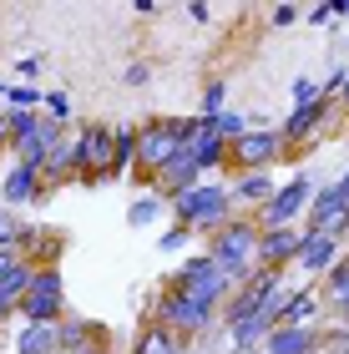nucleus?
Wrapping results in <instances>:
<instances>
[{
  "label": "nucleus",
  "mask_w": 349,
  "mask_h": 354,
  "mask_svg": "<svg viewBox=\"0 0 349 354\" xmlns=\"http://www.w3.org/2000/svg\"><path fill=\"white\" fill-rule=\"evenodd\" d=\"M167 213H172V223H182L193 238H208V233L223 228L228 218H238V207H233L228 177H202L198 187H187V192H178V198H167Z\"/></svg>",
  "instance_id": "obj_1"
},
{
  "label": "nucleus",
  "mask_w": 349,
  "mask_h": 354,
  "mask_svg": "<svg viewBox=\"0 0 349 354\" xmlns=\"http://www.w3.org/2000/svg\"><path fill=\"white\" fill-rule=\"evenodd\" d=\"M208 259L228 273L233 283H243L253 268H258V223H253L248 213H238V218H228L218 233H208Z\"/></svg>",
  "instance_id": "obj_2"
},
{
  "label": "nucleus",
  "mask_w": 349,
  "mask_h": 354,
  "mask_svg": "<svg viewBox=\"0 0 349 354\" xmlns=\"http://www.w3.org/2000/svg\"><path fill=\"white\" fill-rule=\"evenodd\" d=\"M152 324L172 329L187 349H193L202 334H213V329H218V309H213V304H202V299H193V294L162 288V294H157V304H152Z\"/></svg>",
  "instance_id": "obj_3"
},
{
  "label": "nucleus",
  "mask_w": 349,
  "mask_h": 354,
  "mask_svg": "<svg viewBox=\"0 0 349 354\" xmlns=\"http://www.w3.org/2000/svg\"><path fill=\"white\" fill-rule=\"evenodd\" d=\"M167 288H178V294H193V299H202V304H213V309H223V299L233 294L238 283L208 259V253L198 248V253H182V263L167 273Z\"/></svg>",
  "instance_id": "obj_4"
},
{
  "label": "nucleus",
  "mask_w": 349,
  "mask_h": 354,
  "mask_svg": "<svg viewBox=\"0 0 349 354\" xmlns=\"http://www.w3.org/2000/svg\"><path fill=\"white\" fill-rule=\"evenodd\" d=\"M314 177L309 172H294V177H283V183L274 187V198H268L258 213H253V223H258V233L263 228H304V213H309V198H314Z\"/></svg>",
  "instance_id": "obj_5"
},
{
  "label": "nucleus",
  "mask_w": 349,
  "mask_h": 354,
  "mask_svg": "<svg viewBox=\"0 0 349 354\" xmlns=\"http://www.w3.org/2000/svg\"><path fill=\"white\" fill-rule=\"evenodd\" d=\"M15 319L21 324H61L66 319V273L61 268H36L30 288L15 304Z\"/></svg>",
  "instance_id": "obj_6"
},
{
  "label": "nucleus",
  "mask_w": 349,
  "mask_h": 354,
  "mask_svg": "<svg viewBox=\"0 0 349 354\" xmlns=\"http://www.w3.org/2000/svg\"><path fill=\"white\" fill-rule=\"evenodd\" d=\"M279 162H289V152H283V137L279 127H248L238 142H228V177L238 172H274Z\"/></svg>",
  "instance_id": "obj_7"
},
{
  "label": "nucleus",
  "mask_w": 349,
  "mask_h": 354,
  "mask_svg": "<svg viewBox=\"0 0 349 354\" xmlns=\"http://www.w3.org/2000/svg\"><path fill=\"white\" fill-rule=\"evenodd\" d=\"M178 152H182L178 117H147V122L137 127V183L147 187L152 172H162Z\"/></svg>",
  "instance_id": "obj_8"
},
{
  "label": "nucleus",
  "mask_w": 349,
  "mask_h": 354,
  "mask_svg": "<svg viewBox=\"0 0 349 354\" xmlns=\"http://www.w3.org/2000/svg\"><path fill=\"white\" fill-rule=\"evenodd\" d=\"M76 152V183L82 187H106V167H112V122H86L71 137Z\"/></svg>",
  "instance_id": "obj_9"
},
{
  "label": "nucleus",
  "mask_w": 349,
  "mask_h": 354,
  "mask_svg": "<svg viewBox=\"0 0 349 354\" xmlns=\"http://www.w3.org/2000/svg\"><path fill=\"white\" fill-rule=\"evenodd\" d=\"M304 233L329 238V243H344V238H349V203L339 198L334 183H319V187H314L309 213H304Z\"/></svg>",
  "instance_id": "obj_10"
},
{
  "label": "nucleus",
  "mask_w": 349,
  "mask_h": 354,
  "mask_svg": "<svg viewBox=\"0 0 349 354\" xmlns=\"http://www.w3.org/2000/svg\"><path fill=\"white\" fill-rule=\"evenodd\" d=\"M329 111H334V102H324V96H319V102L294 106L283 122H274V127H279V137H283V152H289V162H294V152H304V147H314V142L324 137V127L334 122Z\"/></svg>",
  "instance_id": "obj_11"
},
{
  "label": "nucleus",
  "mask_w": 349,
  "mask_h": 354,
  "mask_svg": "<svg viewBox=\"0 0 349 354\" xmlns=\"http://www.w3.org/2000/svg\"><path fill=\"white\" fill-rule=\"evenodd\" d=\"M304 243V228H263L258 233V268L268 273H289Z\"/></svg>",
  "instance_id": "obj_12"
},
{
  "label": "nucleus",
  "mask_w": 349,
  "mask_h": 354,
  "mask_svg": "<svg viewBox=\"0 0 349 354\" xmlns=\"http://www.w3.org/2000/svg\"><path fill=\"white\" fill-rule=\"evenodd\" d=\"M30 203H46V187H41V172H30L21 162H10L0 172V207H10V213H21Z\"/></svg>",
  "instance_id": "obj_13"
},
{
  "label": "nucleus",
  "mask_w": 349,
  "mask_h": 354,
  "mask_svg": "<svg viewBox=\"0 0 349 354\" xmlns=\"http://www.w3.org/2000/svg\"><path fill=\"white\" fill-rule=\"evenodd\" d=\"M279 324H289V329H319L324 324V294H319V283H294V294H289V304H283Z\"/></svg>",
  "instance_id": "obj_14"
},
{
  "label": "nucleus",
  "mask_w": 349,
  "mask_h": 354,
  "mask_svg": "<svg viewBox=\"0 0 349 354\" xmlns=\"http://www.w3.org/2000/svg\"><path fill=\"white\" fill-rule=\"evenodd\" d=\"M274 187H279V177L274 172H238V177H228V192H233V207L238 213H258V207L274 198Z\"/></svg>",
  "instance_id": "obj_15"
},
{
  "label": "nucleus",
  "mask_w": 349,
  "mask_h": 354,
  "mask_svg": "<svg viewBox=\"0 0 349 354\" xmlns=\"http://www.w3.org/2000/svg\"><path fill=\"white\" fill-rule=\"evenodd\" d=\"M339 253H344V243H329V238H314V233H304V243H299V259H294V268L304 273L309 283H319L324 273L339 263Z\"/></svg>",
  "instance_id": "obj_16"
},
{
  "label": "nucleus",
  "mask_w": 349,
  "mask_h": 354,
  "mask_svg": "<svg viewBox=\"0 0 349 354\" xmlns=\"http://www.w3.org/2000/svg\"><path fill=\"white\" fill-rule=\"evenodd\" d=\"M324 324L319 329H289V324H274L263 339V354H324Z\"/></svg>",
  "instance_id": "obj_17"
},
{
  "label": "nucleus",
  "mask_w": 349,
  "mask_h": 354,
  "mask_svg": "<svg viewBox=\"0 0 349 354\" xmlns=\"http://www.w3.org/2000/svg\"><path fill=\"white\" fill-rule=\"evenodd\" d=\"M198 183H202V172H198V162H193V157H187V147H182L162 172H152V183H147V187H152V192H162V198H178V192L198 187Z\"/></svg>",
  "instance_id": "obj_18"
},
{
  "label": "nucleus",
  "mask_w": 349,
  "mask_h": 354,
  "mask_svg": "<svg viewBox=\"0 0 349 354\" xmlns=\"http://www.w3.org/2000/svg\"><path fill=\"white\" fill-rule=\"evenodd\" d=\"M187 157L198 162V172H202V177H218V172L228 167V142L218 137L208 122H202V127H198V137L187 142Z\"/></svg>",
  "instance_id": "obj_19"
},
{
  "label": "nucleus",
  "mask_w": 349,
  "mask_h": 354,
  "mask_svg": "<svg viewBox=\"0 0 349 354\" xmlns=\"http://www.w3.org/2000/svg\"><path fill=\"white\" fill-rule=\"evenodd\" d=\"M56 344H61V354H82V349H91V344H106V329L66 314V319L56 324Z\"/></svg>",
  "instance_id": "obj_20"
},
{
  "label": "nucleus",
  "mask_w": 349,
  "mask_h": 354,
  "mask_svg": "<svg viewBox=\"0 0 349 354\" xmlns=\"http://www.w3.org/2000/svg\"><path fill=\"white\" fill-rule=\"evenodd\" d=\"M122 177H137V127H112V167H106V183H122Z\"/></svg>",
  "instance_id": "obj_21"
},
{
  "label": "nucleus",
  "mask_w": 349,
  "mask_h": 354,
  "mask_svg": "<svg viewBox=\"0 0 349 354\" xmlns=\"http://www.w3.org/2000/svg\"><path fill=\"white\" fill-rule=\"evenodd\" d=\"M167 218V198L162 192H152V187H142L132 203H126V228H152V223H162Z\"/></svg>",
  "instance_id": "obj_22"
},
{
  "label": "nucleus",
  "mask_w": 349,
  "mask_h": 354,
  "mask_svg": "<svg viewBox=\"0 0 349 354\" xmlns=\"http://www.w3.org/2000/svg\"><path fill=\"white\" fill-rule=\"evenodd\" d=\"M10 354H61L56 324H21V329H15V349Z\"/></svg>",
  "instance_id": "obj_23"
},
{
  "label": "nucleus",
  "mask_w": 349,
  "mask_h": 354,
  "mask_svg": "<svg viewBox=\"0 0 349 354\" xmlns=\"http://www.w3.org/2000/svg\"><path fill=\"white\" fill-rule=\"evenodd\" d=\"M182 349H187V344L178 339V334H172V329H162V324H152V319L142 324L137 344H132V354H182Z\"/></svg>",
  "instance_id": "obj_24"
},
{
  "label": "nucleus",
  "mask_w": 349,
  "mask_h": 354,
  "mask_svg": "<svg viewBox=\"0 0 349 354\" xmlns=\"http://www.w3.org/2000/svg\"><path fill=\"white\" fill-rule=\"evenodd\" d=\"M0 96H6V111H41V102H46V91L26 86V82H10V86H0Z\"/></svg>",
  "instance_id": "obj_25"
},
{
  "label": "nucleus",
  "mask_w": 349,
  "mask_h": 354,
  "mask_svg": "<svg viewBox=\"0 0 349 354\" xmlns=\"http://www.w3.org/2000/svg\"><path fill=\"white\" fill-rule=\"evenodd\" d=\"M218 111H228V76H213L208 86H202V102H198V117L213 122Z\"/></svg>",
  "instance_id": "obj_26"
},
{
  "label": "nucleus",
  "mask_w": 349,
  "mask_h": 354,
  "mask_svg": "<svg viewBox=\"0 0 349 354\" xmlns=\"http://www.w3.org/2000/svg\"><path fill=\"white\" fill-rule=\"evenodd\" d=\"M6 127H10V147H15V142L41 132V111H6Z\"/></svg>",
  "instance_id": "obj_27"
},
{
  "label": "nucleus",
  "mask_w": 349,
  "mask_h": 354,
  "mask_svg": "<svg viewBox=\"0 0 349 354\" xmlns=\"http://www.w3.org/2000/svg\"><path fill=\"white\" fill-rule=\"evenodd\" d=\"M208 127H213V132L223 137V142H238V137L248 132V117H243V111H233V106H228V111H218V117H213Z\"/></svg>",
  "instance_id": "obj_28"
},
{
  "label": "nucleus",
  "mask_w": 349,
  "mask_h": 354,
  "mask_svg": "<svg viewBox=\"0 0 349 354\" xmlns=\"http://www.w3.org/2000/svg\"><path fill=\"white\" fill-rule=\"evenodd\" d=\"M157 248H162V253H187V248H193V233H187L182 223H167L162 238H157Z\"/></svg>",
  "instance_id": "obj_29"
},
{
  "label": "nucleus",
  "mask_w": 349,
  "mask_h": 354,
  "mask_svg": "<svg viewBox=\"0 0 349 354\" xmlns=\"http://www.w3.org/2000/svg\"><path fill=\"white\" fill-rule=\"evenodd\" d=\"M21 213H10V207H0V248H15L21 253Z\"/></svg>",
  "instance_id": "obj_30"
},
{
  "label": "nucleus",
  "mask_w": 349,
  "mask_h": 354,
  "mask_svg": "<svg viewBox=\"0 0 349 354\" xmlns=\"http://www.w3.org/2000/svg\"><path fill=\"white\" fill-rule=\"evenodd\" d=\"M41 111H46L51 122H61V127H66V122H71V96H66V91H46Z\"/></svg>",
  "instance_id": "obj_31"
},
{
  "label": "nucleus",
  "mask_w": 349,
  "mask_h": 354,
  "mask_svg": "<svg viewBox=\"0 0 349 354\" xmlns=\"http://www.w3.org/2000/svg\"><path fill=\"white\" fill-rule=\"evenodd\" d=\"M289 96H294V106H309V102H319V82L314 76H294V86H289Z\"/></svg>",
  "instance_id": "obj_32"
},
{
  "label": "nucleus",
  "mask_w": 349,
  "mask_h": 354,
  "mask_svg": "<svg viewBox=\"0 0 349 354\" xmlns=\"http://www.w3.org/2000/svg\"><path fill=\"white\" fill-rule=\"evenodd\" d=\"M299 21H304V10H299V6H274V10H268V26H274V30H289Z\"/></svg>",
  "instance_id": "obj_33"
},
{
  "label": "nucleus",
  "mask_w": 349,
  "mask_h": 354,
  "mask_svg": "<svg viewBox=\"0 0 349 354\" xmlns=\"http://www.w3.org/2000/svg\"><path fill=\"white\" fill-rule=\"evenodd\" d=\"M122 82H126V86H147V82H152V61H132V66L122 71Z\"/></svg>",
  "instance_id": "obj_34"
},
{
  "label": "nucleus",
  "mask_w": 349,
  "mask_h": 354,
  "mask_svg": "<svg viewBox=\"0 0 349 354\" xmlns=\"http://www.w3.org/2000/svg\"><path fill=\"white\" fill-rule=\"evenodd\" d=\"M36 71H41L36 56H21V61H15V76H26V86H30V76H36Z\"/></svg>",
  "instance_id": "obj_35"
},
{
  "label": "nucleus",
  "mask_w": 349,
  "mask_h": 354,
  "mask_svg": "<svg viewBox=\"0 0 349 354\" xmlns=\"http://www.w3.org/2000/svg\"><path fill=\"white\" fill-rule=\"evenodd\" d=\"M304 21H309V26H329L334 15H329V6H309V10H304Z\"/></svg>",
  "instance_id": "obj_36"
},
{
  "label": "nucleus",
  "mask_w": 349,
  "mask_h": 354,
  "mask_svg": "<svg viewBox=\"0 0 349 354\" xmlns=\"http://www.w3.org/2000/svg\"><path fill=\"white\" fill-rule=\"evenodd\" d=\"M15 263H26V259H21V253H15V248H0V279H6V273H10Z\"/></svg>",
  "instance_id": "obj_37"
},
{
  "label": "nucleus",
  "mask_w": 349,
  "mask_h": 354,
  "mask_svg": "<svg viewBox=\"0 0 349 354\" xmlns=\"http://www.w3.org/2000/svg\"><path fill=\"white\" fill-rule=\"evenodd\" d=\"M187 15H193L198 26H208V21H213V6H187Z\"/></svg>",
  "instance_id": "obj_38"
},
{
  "label": "nucleus",
  "mask_w": 349,
  "mask_h": 354,
  "mask_svg": "<svg viewBox=\"0 0 349 354\" xmlns=\"http://www.w3.org/2000/svg\"><path fill=\"white\" fill-rule=\"evenodd\" d=\"M6 319H15V299L0 294V324H6Z\"/></svg>",
  "instance_id": "obj_39"
},
{
  "label": "nucleus",
  "mask_w": 349,
  "mask_h": 354,
  "mask_svg": "<svg viewBox=\"0 0 349 354\" xmlns=\"http://www.w3.org/2000/svg\"><path fill=\"white\" fill-rule=\"evenodd\" d=\"M329 15H334V21H349V0H334V6H329Z\"/></svg>",
  "instance_id": "obj_40"
},
{
  "label": "nucleus",
  "mask_w": 349,
  "mask_h": 354,
  "mask_svg": "<svg viewBox=\"0 0 349 354\" xmlns=\"http://www.w3.org/2000/svg\"><path fill=\"white\" fill-rule=\"evenodd\" d=\"M334 187H339V198H344V203H349V167H344V172H339V177H334Z\"/></svg>",
  "instance_id": "obj_41"
},
{
  "label": "nucleus",
  "mask_w": 349,
  "mask_h": 354,
  "mask_svg": "<svg viewBox=\"0 0 349 354\" xmlns=\"http://www.w3.org/2000/svg\"><path fill=\"white\" fill-rule=\"evenodd\" d=\"M82 354H112V344H91V349H82Z\"/></svg>",
  "instance_id": "obj_42"
},
{
  "label": "nucleus",
  "mask_w": 349,
  "mask_h": 354,
  "mask_svg": "<svg viewBox=\"0 0 349 354\" xmlns=\"http://www.w3.org/2000/svg\"><path fill=\"white\" fill-rule=\"evenodd\" d=\"M182 354H202V349H182Z\"/></svg>",
  "instance_id": "obj_43"
},
{
  "label": "nucleus",
  "mask_w": 349,
  "mask_h": 354,
  "mask_svg": "<svg viewBox=\"0 0 349 354\" xmlns=\"http://www.w3.org/2000/svg\"><path fill=\"white\" fill-rule=\"evenodd\" d=\"M344 263H349V248H344Z\"/></svg>",
  "instance_id": "obj_44"
},
{
  "label": "nucleus",
  "mask_w": 349,
  "mask_h": 354,
  "mask_svg": "<svg viewBox=\"0 0 349 354\" xmlns=\"http://www.w3.org/2000/svg\"><path fill=\"white\" fill-rule=\"evenodd\" d=\"M253 354H263V349H253Z\"/></svg>",
  "instance_id": "obj_45"
}]
</instances>
